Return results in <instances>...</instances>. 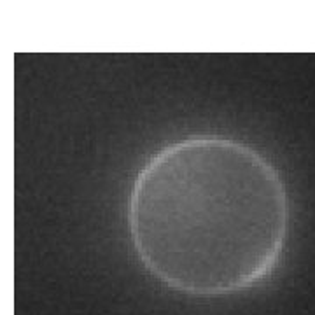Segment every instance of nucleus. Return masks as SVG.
I'll use <instances>...</instances> for the list:
<instances>
[{"mask_svg": "<svg viewBox=\"0 0 315 315\" xmlns=\"http://www.w3.org/2000/svg\"><path fill=\"white\" fill-rule=\"evenodd\" d=\"M279 168L254 145L203 133L168 142L139 168L126 224L140 264L167 287L216 298L273 273L289 233Z\"/></svg>", "mask_w": 315, "mask_h": 315, "instance_id": "1", "label": "nucleus"}]
</instances>
